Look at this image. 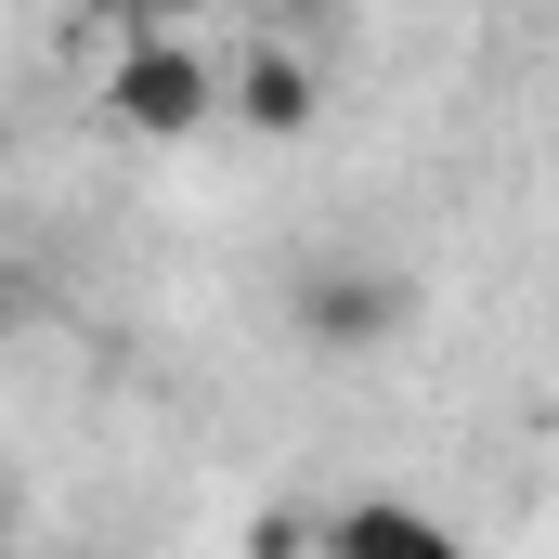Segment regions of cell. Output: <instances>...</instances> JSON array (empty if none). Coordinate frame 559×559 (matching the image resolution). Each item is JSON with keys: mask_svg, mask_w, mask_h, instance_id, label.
<instances>
[{"mask_svg": "<svg viewBox=\"0 0 559 559\" xmlns=\"http://www.w3.org/2000/svg\"><path fill=\"white\" fill-rule=\"evenodd\" d=\"M404 325V274H378V261H312L299 274V338L312 352H378Z\"/></svg>", "mask_w": 559, "mask_h": 559, "instance_id": "cell-2", "label": "cell"}, {"mask_svg": "<svg viewBox=\"0 0 559 559\" xmlns=\"http://www.w3.org/2000/svg\"><path fill=\"white\" fill-rule=\"evenodd\" d=\"M222 105L248 118V143H299V131H312V105H325V79H312L299 52H274V39H261V52L222 79Z\"/></svg>", "mask_w": 559, "mask_h": 559, "instance_id": "cell-3", "label": "cell"}, {"mask_svg": "<svg viewBox=\"0 0 559 559\" xmlns=\"http://www.w3.org/2000/svg\"><path fill=\"white\" fill-rule=\"evenodd\" d=\"M105 105H118V131H143V143H195L222 118V79H209L195 39L143 26V39H118V66H105Z\"/></svg>", "mask_w": 559, "mask_h": 559, "instance_id": "cell-1", "label": "cell"}, {"mask_svg": "<svg viewBox=\"0 0 559 559\" xmlns=\"http://www.w3.org/2000/svg\"><path fill=\"white\" fill-rule=\"evenodd\" d=\"M143 13H195V0H143Z\"/></svg>", "mask_w": 559, "mask_h": 559, "instance_id": "cell-5", "label": "cell"}, {"mask_svg": "<svg viewBox=\"0 0 559 559\" xmlns=\"http://www.w3.org/2000/svg\"><path fill=\"white\" fill-rule=\"evenodd\" d=\"M325 547L352 559V547H404V559H455L442 547V521H417V508H338V521H325Z\"/></svg>", "mask_w": 559, "mask_h": 559, "instance_id": "cell-4", "label": "cell"}]
</instances>
